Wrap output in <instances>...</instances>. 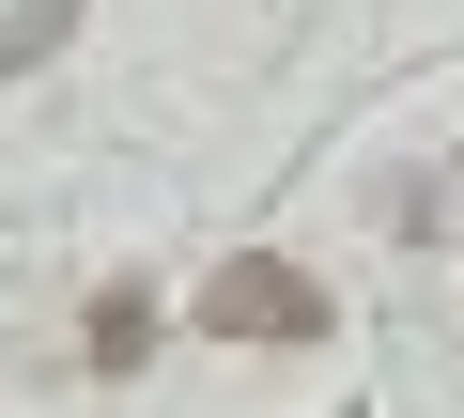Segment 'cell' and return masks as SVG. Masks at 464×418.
<instances>
[{
    "label": "cell",
    "mask_w": 464,
    "mask_h": 418,
    "mask_svg": "<svg viewBox=\"0 0 464 418\" xmlns=\"http://www.w3.org/2000/svg\"><path fill=\"white\" fill-rule=\"evenodd\" d=\"M186 326H201V341H325V295H310V264H279V248H232V264L186 295Z\"/></svg>",
    "instance_id": "obj_1"
},
{
    "label": "cell",
    "mask_w": 464,
    "mask_h": 418,
    "mask_svg": "<svg viewBox=\"0 0 464 418\" xmlns=\"http://www.w3.org/2000/svg\"><path fill=\"white\" fill-rule=\"evenodd\" d=\"M140 356H155V279H109V295H93V326H78V372H93V387H124Z\"/></svg>",
    "instance_id": "obj_2"
},
{
    "label": "cell",
    "mask_w": 464,
    "mask_h": 418,
    "mask_svg": "<svg viewBox=\"0 0 464 418\" xmlns=\"http://www.w3.org/2000/svg\"><path fill=\"white\" fill-rule=\"evenodd\" d=\"M63 32H78V0H16V16H0V78H47Z\"/></svg>",
    "instance_id": "obj_3"
}]
</instances>
